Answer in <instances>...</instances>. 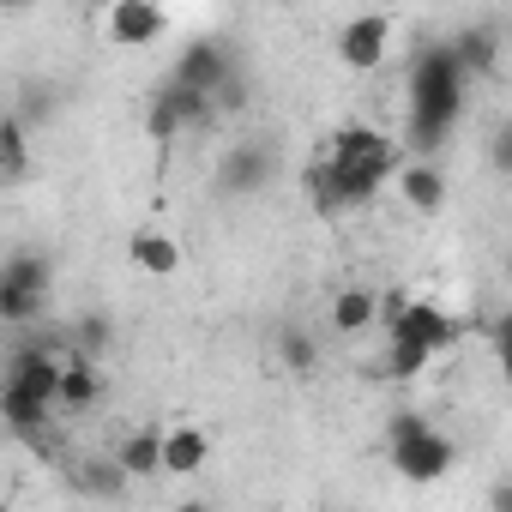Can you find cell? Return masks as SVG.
I'll return each instance as SVG.
<instances>
[{
    "label": "cell",
    "instance_id": "9",
    "mask_svg": "<svg viewBox=\"0 0 512 512\" xmlns=\"http://www.w3.org/2000/svg\"><path fill=\"white\" fill-rule=\"evenodd\" d=\"M205 115H211V103H205V97H193V91H175V85H163V91L151 97V109H145V133H151L157 145H169L175 133L199 127Z\"/></svg>",
    "mask_w": 512,
    "mask_h": 512
},
{
    "label": "cell",
    "instance_id": "19",
    "mask_svg": "<svg viewBox=\"0 0 512 512\" xmlns=\"http://www.w3.org/2000/svg\"><path fill=\"white\" fill-rule=\"evenodd\" d=\"M0 422H7L13 434H25V440L55 434V428H49V404H37V398H25V392H7V386H0Z\"/></svg>",
    "mask_w": 512,
    "mask_h": 512
},
{
    "label": "cell",
    "instance_id": "1",
    "mask_svg": "<svg viewBox=\"0 0 512 512\" xmlns=\"http://www.w3.org/2000/svg\"><path fill=\"white\" fill-rule=\"evenodd\" d=\"M464 115V67L452 49H422L410 67V145L422 151V163L446 145V133Z\"/></svg>",
    "mask_w": 512,
    "mask_h": 512
},
{
    "label": "cell",
    "instance_id": "20",
    "mask_svg": "<svg viewBox=\"0 0 512 512\" xmlns=\"http://www.w3.org/2000/svg\"><path fill=\"white\" fill-rule=\"evenodd\" d=\"M109 344H115V320H109V314H97V308H91V314H79V320H73V356L97 362Z\"/></svg>",
    "mask_w": 512,
    "mask_h": 512
},
{
    "label": "cell",
    "instance_id": "7",
    "mask_svg": "<svg viewBox=\"0 0 512 512\" xmlns=\"http://www.w3.org/2000/svg\"><path fill=\"white\" fill-rule=\"evenodd\" d=\"M229 73H235V55H229L223 43H193V49L175 61V79H169V85H175V91H193V97L211 103V97L223 91Z\"/></svg>",
    "mask_w": 512,
    "mask_h": 512
},
{
    "label": "cell",
    "instance_id": "23",
    "mask_svg": "<svg viewBox=\"0 0 512 512\" xmlns=\"http://www.w3.org/2000/svg\"><path fill=\"white\" fill-rule=\"evenodd\" d=\"M494 512H512V488L506 482H494Z\"/></svg>",
    "mask_w": 512,
    "mask_h": 512
},
{
    "label": "cell",
    "instance_id": "25",
    "mask_svg": "<svg viewBox=\"0 0 512 512\" xmlns=\"http://www.w3.org/2000/svg\"><path fill=\"white\" fill-rule=\"evenodd\" d=\"M0 512H13V500H7V494H0Z\"/></svg>",
    "mask_w": 512,
    "mask_h": 512
},
{
    "label": "cell",
    "instance_id": "8",
    "mask_svg": "<svg viewBox=\"0 0 512 512\" xmlns=\"http://www.w3.org/2000/svg\"><path fill=\"white\" fill-rule=\"evenodd\" d=\"M386 43H392V19H386V13H356V19L338 31V61L356 67V73H368V67L386 61Z\"/></svg>",
    "mask_w": 512,
    "mask_h": 512
},
{
    "label": "cell",
    "instance_id": "18",
    "mask_svg": "<svg viewBox=\"0 0 512 512\" xmlns=\"http://www.w3.org/2000/svg\"><path fill=\"white\" fill-rule=\"evenodd\" d=\"M398 193H404L416 211H440V205H446V175H440L434 163H422V157H416V163H404V169H398Z\"/></svg>",
    "mask_w": 512,
    "mask_h": 512
},
{
    "label": "cell",
    "instance_id": "21",
    "mask_svg": "<svg viewBox=\"0 0 512 512\" xmlns=\"http://www.w3.org/2000/svg\"><path fill=\"white\" fill-rule=\"evenodd\" d=\"M278 356H284L290 374H314V368H320V338L302 332V326H284V332H278Z\"/></svg>",
    "mask_w": 512,
    "mask_h": 512
},
{
    "label": "cell",
    "instance_id": "24",
    "mask_svg": "<svg viewBox=\"0 0 512 512\" xmlns=\"http://www.w3.org/2000/svg\"><path fill=\"white\" fill-rule=\"evenodd\" d=\"M175 512H217V506H211V500H181Z\"/></svg>",
    "mask_w": 512,
    "mask_h": 512
},
{
    "label": "cell",
    "instance_id": "13",
    "mask_svg": "<svg viewBox=\"0 0 512 512\" xmlns=\"http://www.w3.org/2000/svg\"><path fill=\"white\" fill-rule=\"evenodd\" d=\"M205 464H211V434L205 428H163V458H157L163 476H199Z\"/></svg>",
    "mask_w": 512,
    "mask_h": 512
},
{
    "label": "cell",
    "instance_id": "3",
    "mask_svg": "<svg viewBox=\"0 0 512 512\" xmlns=\"http://www.w3.org/2000/svg\"><path fill=\"white\" fill-rule=\"evenodd\" d=\"M452 458H458V446L440 428H428L422 416H398L392 422V470L404 482H440L452 470Z\"/></svg>",
    "mask_w": 512,
    "mask_h": 512
},
{
    "label": "cell",
    "instance_id": "5",
    "mask_svg": "<svg viewBox=\"0 0 512 512\" xmlns=\"http://www.w3.org/2000/svg\"><path fill=\"white\" fill-rule=\"evenodd\" d=\"M272 169H278V157H272L260 139L223 145V157H217V193H229V199H247V193H260V187L272 181Z\"/></svg>",
    "mask_w": 512,
    "mask_h": 512
},
{
    "label": "cell",
    "instance_id": "22",
    "mask_svg": "<svg viewBox=\"0 0 512 512\" xmlns=\"http://www.w3.org/2000/svg\"><path fill=\"white\" fill-rule=\"evenodd\" d=\"M73 482H79L85 494H97V500H109V494H121V488H127V476H121V464H115V458H85V464L73 470Z\"/></svg>",
    "mask_w": 512,
    "mask_h": 512
},
{
    "label": "cell",
    "instance_id": "14",
    "mask_svg": "<svg viewBox=\"0 0 512 512\" xmlns=\"http://www.w3.org/2000/svg\"><path fill=\"white\" fill-rule=\"evenodd\" d=\"M326 326H332L338 338H362V332H374V290H368V284H344V290H332Z\"/></svg>",
    "mask_w": 512,
    "mask_h": 512
},
{
    "label": "cell",
    "instance_id": "2",
    "mask_svg": "<svg viewBox=\"0 0 512 512\" xmlns=\"http://www.w3.org/2000/svg\"><path fill=\"white\" fill-rule=\"evenodd\" d=\"M326 163H332L338 175H350L356 187L380 193V181L398 169V145H392L380 127H338V133L326 139Z\"/></svg>",
    "mask_w": 512,
    "mask_h": 512
},
{
    "label": "cell",
    "instance_id": "11",
    "mask_svg": "<svg viewBox=\"0 0 512 512\" xmlns=\"http://www.w3.org/2000/svg\"><path fill=\"white\" fill-rule=\"evenodd\" d=\"M163 31H169V13L151 7V0H115V7H109V37H115L121 49H145V43H157Z\"/></svg>",
    "mask_w": 512,
    "mask_h": 512
},
{
    "label": "cell",
    "instance_id": "4",
    "mask_svg": "<svg viewBox=\"0 0 512 512\" xmlns=\"http://www.w3.org/2000/svg\"><path fill=\"white\" fill-rule=\"evenodd\" d=\"M49 302V260L43 253H13L0 266V326H31Z\"/></svg>",
    "mask_w": 512,
    "mask_h": 512
},
{
    "label": "cell",
    "instance_id": "16",
    "mask_svg": "<svg viewBox=\"0 0 512 512\" xmlns=\"http://www.w3.org/2000/svg\"><path fill=\"white\" fill-rule=\"evenodd\" d=\"M157 458H163V428H133V434L115 446V464H121L127 482H151V476H163Z\"/></svg>",
    "mask_w": 512,
    "mask_h": 512
},
{
    "label": "cell",
    "instance_id": "15",
    "mask_svg": "<svg viewBox=\"0 0 512 512\" xmlns=\"http://www.w3.org/2000/svg\"><path fill=\"white\" fill-rule=\"evenodd\" d=\"M55 404L61 410H97L103 404V374H97V362H85V356H67L61 362V386H55Z\"/></svg>",
    "mask_w": 512,
    "mask_h": 512
},
{
    "label": "cell",
    "instance_id": "10",
    "mask_svg": "<svg viewBox=\"0 0 512 512\" xmlns=\"http://www.w3.org/2000/svg\"><path fill=\"white\" fill-rule=\"evenodd\" d=\"M0 386H7V392H25V398H37V404H49L55 410V386H61V356L55 350H19L13 356V368L7 374H0Z\"/></svg>",
    "mask_w": 512,
    "mask_h": 512
},
{
    "label": "cell",
    "instance_id": "6",
    "mask_svg": "<svg viewBox=\"0 0 512 512\" xmlns=\"http://www.w3.org/2000/svg\"><path fill=\"white\" fill-rule=\"evenodd\" d=\"M392 344H410V350H422V356H434V350H452L458 338H464V326L452 320V314H440L434 302H416L410 296V308L398 314V326L386 332Z\"/></svg>",
    "mask_w": 512,
    "mask_h": 512
},
{
    "label": "cell",
    "instance_id": "12",
    "mask_svg": "<svg viewBox=\"0 0 512 512\" xmlns=\"http://www.w3.org/2000/svg\"><path fill=\"white\" fill-rule=\"evenodd\" d=\"M127 260H133L139 278H175L181 272V241L169 229H139V235H127Z\"/></svg>",
    "mask_w": 512,
    "mask_h": 512
},
{
    "label": "cell",
    "instance_id": "17",
    "mask_svg": "<svg viewBox=\"0 0 512 512\" xmlns=\"http://www.w3.org/2000/svg\"><path fill=\"white\" fill-rule=\"evenodd\" d=\"M31 175V133H25V115L19 109H7L0 115V181H25Z\"/></svg>",
    "mask_w": 512,
    "mask_h": 512
}]
</instances>
